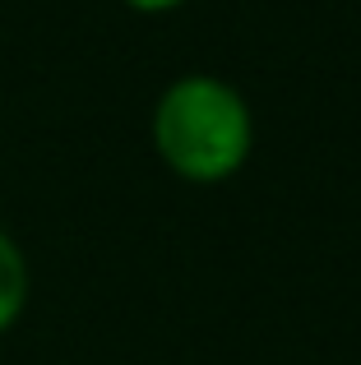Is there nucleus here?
Instances as JSON below:
<instances>
[{
	"label": "nucleus",
	"mask_w": 361,
	"mask_h": 365,
	"mask_svg": "<svg viewBox=\"0 0 361 365\" xmlns=\"http://www.w3.org/2000/svg\"><path fill=\"white\" fill-rule=\"evenodd\" d=\"M126 5L144 9V14H158V9H172V5H180V0H126Z\"/></svg>",
	"instance_id": "3"
},
{
	"label": "nucleus",
	"mask_w": 361,
	"mask_h": 365,
	"mask_svg": "<svg viewBox=\"0 0 361 365\" xmlns=\"http://www.w3.org/2000/svg\"><path fill=\"white\" fill-rule=\"evenodd\" d=\"M153 143L176 176L223 180L250 158V107L223 79H176L153 111Z\"/></svg>",
	"instance_id": "1"
},
{
	"label": "nucleus",
	"mask_w": 361,
	"mask_h": 365,
	"mask_svg": "<svg viewBox=\"0 0 361 365\" xmlns=\"http://www.w3.org/2000/svg\"><path fill=\"white\" fill-rule=\"evenodd\" d=\"M24 301H28V264H24V250L0 232V329H9V324L19 319Z\"/></svg>",
	"instance_id": "2"
}]
</instances>
